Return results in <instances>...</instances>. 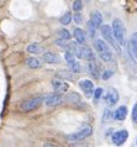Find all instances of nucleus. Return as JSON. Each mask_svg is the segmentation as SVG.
<instances>
[{"label":"nucleus","instance_id":"14","mask_svg":"<svg viewBox=\"0 0 137 147\" xmlns=\"http://www.w3.org/2000/svg\"><path fill=\"white\" fill-rule=\"evenodd\" d=\"M42 59L45 61L46 63H50V64L59 63V61H61V58H59L57 55L52 53V52H45V53L42 55Z\"/></svg>","mask_w":137,"mask_h":147},{"label":"nucleus","instance_id":"10","mask_svg":"<svg viewBox=\"0 0 137 147\" xmlns=\"http://www.w3.org/2000/svg\"><path fill=\"white\" fill-rule=\"evenodd\" d=\"M127 114H128L127 108L125 107V105H121V107H119L114 113H112V117L118 121H124L127 117Z\"/></svg>","mask_w":137,"mask_h":147},{"label":"nucleus","instance_id":"25","mask_svg":"<svg viewBox=\"0 0 137 147\" xmlns=\"http://www.w3.org/2000/svg\"><path fill=\"white\" fill-rule=\"evenodd\" d=\"M72 7H73V10L75 11V13H79V11L83 9V1L82 0H74Z\"/></svg>","mask_w":137,"mask_h":147},{"label":"nucleus","instance_id":"6","mask_svg":"<svg viewBox=\"0 0 137 147\" xmlns=\"http://www.w3.org/2000/svg\"><path fill=\"white\" fill-rule=\"evenodd\" d=\"M128 138V131L127 130H119L111 135V142L115 146H122Z\"/></svg>","mask_w":137,"mask_h":147},{"label":"nucleus","instance_id":"29","mask_svg":"<svg viewBox=\"0 0 137 147\" xmlns=\"http://www.w3.org/2000/svg\"><path fill=\"white\" fill-rule=\"evenodd\" d=\"M109 117H112V113L109 109H105V111H104V115H103V122L104 121H107ZM112 119H114V117H112Z\"/></svg>","mask_w":137,"mask_h":147},{"label":"nucleus","instance_id":"30","mask_svg":"<svg viewBox=\"0 0 137 147\" xmlns=\"http://www.w3.org/2000/svg\"><path fill=\"white\" fill-rule=\"evenodd\" d=\"M74 21H75L77 24H80V22H82V15H80L79 13H75V15H74Z\"/></svg>","mask_w":137,"mask_h":147},{"label":"nucleus","instance_id":"5","mask_svg":"<svg viewBox=\"0 0 137 147\" xmlns=\"http://www.w3.org/2000/svg\"><path fill=\"white\" fill-rule=\"evenodd\" d=\"M43 101V96H37V98H32L26 101H24L21 104V110L22 111H32V110L37 109Z\"/></svg>","mask_w":137,"mask_h":147},{"label":"nucleus","instance_id":"18","mask_svg":"<svg viewBox=\"0 0 137 147\" xmlns=\"http://www.w3.org/2000/svg\"><path fill=\"white\" fill-rule=\"evenodd\" d=\"M67 63H68V67H69L71 72H73V73H80V72H82L80 63L78 62V61H75V58L69 61V62H67Z\"/></svg>","mask_w":137,"mask_h":147},{"label":"nucleus","instance_id":"22","mask_svg":"<svg viewBox=\"0 0 137 147\" xmlns=\"http://www.w3.org/2000/svg\"><path fill=\"white\" fill-rule=\"evenodd\" d=\"M27 52L34 53V55H37L38 52H41V47H40L37 43H31V45L27 46Z\"/></svg>","mask_w":137,"mask_h":147},{"label":"nucleus","instance_id":"8","mask_svg":"<svg viewBox=\"0 0 137 147\" xmlns=\"http://www.w3.org/2000/svg\"><path fill=\"white\" fill-rule=\"evenodd\" d=\"M79 88L82 89V92L85 94L87 98H91L93 96V93H94V84L93 82L89 79H82L79 82Z\"/></svg>","mask_w":137,"mask_h":147},{"label":"nucleus","instance_id":"24","mask_svg":"<svg viewBox=\"0 0 137 147\" xmlns=\"http://www.w3.org/2000/svg\"><path fill=\"white\" fill-rule=\"evenodd\" d=\"M59 78H66V79H73V72H64V71H59L58 73Z\"/></svg>","mask_w":137,"mask_h":147},{"label":"nucleus","instance_id":"27","mask_svg":"<svg viewBox=\"0 0 137 147\" xmlns=\"http://www.w3.org/2000/svg\"><path fill=\"white\" fill-rule=\"evenodd\" d=\"M131 117H132L134 124L137 125V103L134 105V108H132V115H131Z\"/></svg>","mask_w":137,"mask_h":147},{"label":"nucleus","instance_id":"17","mask_svg":"<svg viewBox=\"0 0 137 147\" xmlns=\"http://www.w3.org/2000/svg\"><path fill=\"white\" fill-rule=\"evenodd\" d=\"M63 101H68V103H79L80 101V95L78 93H69V94H67V95H64L63 96Z\"/></svg>","mask_w":137,"mask_h":147},{"label":"nucleus","instance_id":"1","mask_svg":"<svg viewBox=\"0 0 137 147\" xmlns=\"http://www.w3.org/2000/svg\"><path fill=\"white\" fill-rule=\"evenodd\" d=\"M94 47L96 50V53L99 55V57L104 62H110L112 59V51L109 47V43L105 42L104 40H95Z\"/></svg>","mask_w":137,"mask_h":147},{"label":"nucleus","instance_id":"12","mask_svg":"<svg viewBox=\"0 0 137 147\" xmlns=\"http://www.w3.org/2000/svg\"><path fill=\"white\" fill-rule=\"evenodd\" d=\"M128 51L135 58H137V32H134L131 35L130 42H128Z\"/></svg>","mask_w":137,"mask_h":147},{"label":"nucleus","instance_id":"3","mask_svg":"<svg viewBox=\"0 0 137 147\" xmlns=\"http://www.w3.org/2000/svg\"><path fill=\"white\" fill-rule=\"evenodd\" d=\"M100 32H101L104 41L107 42L112 48H114L116 53H121V46L116 42L114 35H112V31H111V26L110 25H101L100 26Z\"/></svg>","mask_w":137,"mask_h":147},{"label":"nucleus","instance_id":"20","mask_svg":"<svg viewBox=\"0 0 137 147\" xmlns=\"http://www.w3.org/2000/svg\"><path fill=\"white\" fill-rule=\"evenodd\" d=\"M57 34L59 35V38H63V40H67V41H69L72 38L71 32L68 31L67 28H59V30L57 31Z\"/></svg>","mask_w":137,"mask_h":147},{"label":"nucleus","instance_id":"13","mask_svg":"<svg viewBox=\"0 0 137 147\" xmlns=\"http://www.w3.org/2000/svg\"><path fill=\"white\" fill-rule=\"evenodd\" d=\"M72 36H74V38H75V41H77L78 43H80V45L85 43V40H87L85 31L82 30V28L75 27V28H74V31H73V35H72Z\"/></svg>","mask_w":137,"mask_h":147},{"label":"nucleus","instance_id":"9","mask_svg":"<svg viewBox=\"0 0 137 147\" xmlns=\"http://www.w3.org/2000/svg\"><path fill=\"white\" fill-rule=\"evenodd\" d=\"M45 103H46L47 107H56V105H59L61 103H63V94L58 93V92L50 94V95L45 99Z\"/></svg>","mask_w":137,"mask_h":147},{"label":"nucleus","instance_id":"11","mask_svg":"<svg viewBox=\"0 0 137 147\" xmlns=\"http://www.w3.org/2000/svg\"><path fill=\"white\" fill-rule=\"evenodd\" d=\"M52 87H53L54 92H58L62 94L68 90V84L59 79H52Z\"/></svg>","mask_w":137,"mask_h":147},{"label":"nucleus","instance_id":"16","mask_svg":"<svg viewBox=\"0 0 137 147\" xmlns=\"http://www.w3.org/2000/svg\"><path fill=\"white\" fill-rule=\"evenodd\" d=\"M26 66L31 69H38L41 68V61L36 58V57H30V58L26 59Z\"/></svg>","mask_w":137,"mask_h":147},{"label":"nucleus","instance_id":"28","mask_svg":"<svg viewBox=\"0 0 137 147\" xmlns=\"http://www.w3.org/2000/svg\"><path fill=\"white\" fill-rule=\"evenodd\" d=\"M112 74H114V72H112V71H104V72H103L101 78H103L104 80H107V79H110V78H111Z\"/></svg>","mask_w":137,"mask_h":147},{"label":"nucleus","instance_id":"4","mask_svg":"<svg viewBox=\"0 0 137 147\" xmlns=\"http://www.w3.org/2000/svg\"><path fill=\"white\" fill-rule=\"evenodd\" d=\"M91 132H93V129L90 126H84V127L80 129L78 132L67 135L66 138L69 141H82V140H85L87 137H89L91 135Z\"/></svg>","mask_w":137,"mask_h":147},{"label":"nucleus","instance_id":"15","mask_svg":"<svg viewBox=\"0 0 137 147\" xmlns=\"http://www.w3.org/2000/svg\"><path fill=\"white\" fill-rule=\"evenodd\" d=\"M90 22L96 28H100V26L103 25V15L100 14L99 11H93L90 15Z\"/></svg>","mask_w":137,"mask_h":147},{"label":"nucleus","instance_id":"2","mask_svg":"<svg viewBox=\"0 0 137 147\" xmlns=\"http://www.w3.org/2000/svg\"><path fill=\"white\" fill-rule=\"evenodd\" d=\"M112 35L120 46H125V35H126V28H125L122 21L120 19H114L111 24Z\"/></svg>","mask_w":137,"mask_h":147},{"label":"nucleus","instance_id":"26","mask_svg":"<svg viewBox=\"0 0 137 147\" xmlns=\"http://www.w3.org/2000/svg\"><path fill=\"white\" fill-rule=\"evenodd\" d=\"M56 45H58L62 48H67V50H69V46H71V43H67V40H63V38L56 40Z\"/></svg>","mask_w":137,"mask_h":147},{"label":"nucleus","instance_id":"21","mask_svg":"<svg viewBox=\"0 0 137 147\" xmlns=\"http://www.w3.org/2000/svg\"><path fill=\"white\" fill-rule=\"evenodd\" d=\"M72 21V15L71 13H66L64 15L61 16V19H59V22H61V25H69Z\"/></svg>","mask_w":137,"mask_h":147},{"label":"nucleus","instance_id":"23","mask_svg":"<svg viewBox=\"0 0 137 147\" xmlns=\"http://www.w3.org/2000/svg\"><path fill=\"white\" fill-rule=\"evenodd\" d=\"M103 93H104L103 88H96L95 89L94 93H93V100H94V103H98L99 99L103 96Z\"/></svg>","mask_w":137,"mask_h":147},{"label":"nucleus","instance_id":"7","mask_svg":"<svg viewBox=\"0 0 137 147\" xmlns=\"http://www.w3.org/2000/svg\"><path fill=\"white\" fill-rule=\"evenodd\" d=\"M120 99V95H119V92L114 88H109L106 94L104 95V100L105 103L109 105V107H112V105L118 104V101Z\"/></svg>","mask_w":137,"mask_h":147},{"label":"nucleus","instance_id":"31","mask_svg":"<svg viewBox=\"0 0 137 147\" xmlns=\"http://www.w3.org/2000/svg\"><path fill=\"white\" fill-rule=\"evenodd\" d=\"M136 145H137V140H136Z\"/></svg>","mask_w":137,"mask_h":147},{"label":"nucleus","instance_id":"19","mask_svg":"<svg viewBox=\"0 0 137 147\" xmlns=\"http://www.w3.org/2000/svg\"><path fill=\"white\" fill-rule=\"evenodd\" d=\"M88 67H89V71L91 73V76L95 77V78H99V66H98V63L95 62V59L90 61V63H89Z\"/></svg>","mask_w":137,"mask_h":147}]
</instances>
